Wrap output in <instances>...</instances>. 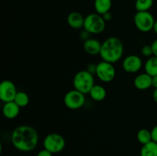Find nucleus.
Returning a JSON list of instances; mask_svg holds the SVG:
<instances>
[{"label":"nucleus","instance_id":"9d476101","mask_svg":"<svg viewBox=\"0 0 157 156\" xmlns=\"http://www.w3.org/2000/svg\"><path fill=\"white\" fill-rule=\"evenodd\" d=\"M122 66L124 70L127 73H135L140 70L143 66V62L139 56L130 54L124 58Z\"/></svg>","mask_w":157,"mask_h":156},{"label":"nucleus","instance_id":"f03ea898","mask_svg":"<svg viewBox=\"0 0 157 156\" xmlns=\"http://www.w3.org/2000/svg\"><path fill=\"white\" fill-rule=\"evenodd\" d=\"M124 51V44L121 40L117 37H110L102 43L100 56L103 61L114 64L121 59Z\"/></svg>","mask_w":157,"mask_h":156},{"label":"nucleus","instance_id":"2eb2a0df","mask_svg":"<svg viewBox=\"0 0 157 156\" xmlns=\"http://www.w3.org/2000/svg\"><path fill=\"white\" fill-rule=\"evenodd\" d=\"M89 94H90V98L92 99H94V101H97V102H100V101L104 100L106 98L107 91H106V89L103 86L95 84L92 87L91 90H90Z\"/></svg>","mask_w":157,"mask_h":156},{"label":"nucleus","instance_id":"bb28decb","mask_svg":"<svg viewBox=\"0 0 157 156\" xmlns=\"http://www.w3.org/2000/svg\"><path fill=\"white\" fill-rule=\"evenodd\" d=\"M152 47H153V56L157 57V39L155 40L153 43H152Z\"/></svg>","mask_w":157,"mask_h":156},{"label":"nucleus","instance_id":"4468645a","mask_svg":"<svg viewBox=\"0 0 157 156\" xmlns=\"http://www.w3.org/2000/svg\"><path fill=\"white\" fill-rule=\"evenodd\" d=\"M20 108L14 101L5 102L2 107V114L6 118L12 119L16 118L20 113Z\"/></svg>","mask_w":157,"mask_h":156},{"label":"nucleus","instance_id":"423d86ee","mask_svg":"<svg viewBox=\"0 0 157 156\" xmlns=\"http://www.w3.org/2000/svg\"><path fill=\"white\" fill-rule=\"evenodd\" d=\"M44 148L52 154L59 153L65 147V140L61 135L58 133H50L45 136L43 142Z\"/></svg>","mask_w":157,"mask_h":156},{"label":"nucleus","instance_id":"dca6fc26","mask_svg":"<svg viewBox=\"0 0 157 156\" xmlns=\"http://www.w3.org/2000/svg\"><path fill=\"white\" fill-rule=\"evenodd\" d=\"M112 7V0H95L94 9L96 13L104 15L106 12L110 11Z\"/></svg>","mask_w":157,"mask_h":156},{"label":"nucleus","instance_id":"f3484780","mask_svg":"<svg viewBox=\"0 0 157 156\" xmlns=\"http://www.w3.org/2000/svg\"><path fill=\"white\" fill-rule=\"evenodd\" d=\"M145 73L151 76H157V57L152 56L146 61L144 65Z\"/></svg>","mask_w":157,"mask_h":156},{"label":"nucleus","instance_id":"39448f33","mask_svg":"<svg viewBox=\"0 0 157 156\" xmlns=\"http://www.w3.org/2000/svg\"><path fill=\"white\" fill-rule=\"evenodd\" d=\"M135 26L141 32H149L153 30L155 23L153 15L150 12H137L133 17Z\"/></svg>","mask_w":157,"mask_h":156},{"label":"nucleus","instance_id":"7ed1b4c3","mask_svg":"<svg viewBox=\"0 0 157 156\" xmlns=\"http://www.w3.org/2000/svg\"><path fill=\"white\" fill-rule=\"evenodd\" d=\"M73 85L75 90L84 94H89L92 87L95 85L93 74L88 70H80L74 76Z\"/></svg>","mask_w":157,"mask_h":156},{"label":"nucleus","instance_id":"20e7f679","mask_svg":"<svg viewBox=\"0 0 157 156\" xmlns=\"http://www.w3.org/2000/svg\"><path fill=\"white\" fill-rule=\"evenodd\" d=\"M106 28V21L102 15L98 13H91L87 15L84 19V28L87 33L100 34L104 31Z\"/></svg>","mask_w":157,"mask_h":156},{"label":"nucleus","instance_id":"9b49d317","mask_svg":"<svg viewBox=\"0 0 157 156\" xmlns=\"http://www.w3.org/2000/svg\"><path fill=\"white\" fill-rule=\"evenodd\" d=\"M101 46H102V43L95 38H87L84 41V44H83V47L86 53L92 56L100 54Z\"/></svg>","mask_w":157,"mask_h":156},{"label":"nucleus","instance_id":"f257e3e1","mask_svg":"<svg viewBox=\"0 0 157 156\" xmlns=\"http://www.w3.org/2000/svg\"><path fill=\"white\" fill-rule=\"evenodd\" d=\"M38 133L30 125H19L13 130L11 141L18 151L29 152L36 148L38 143Z\"/></svg>","mask_w":157,"mask_h":156},{"label":"nucleus","instance_id":"393cba45","mask_svg":"<svg viewBox=\"0 0 157 156\" xmlns=\"http://www.w3.org/2000/svg\"><path fill=\"white\" fill-rule=\"evenodd\" d=\"M102 17L104 19V21L107 22V21H110V20L112 19V14L110 13V12H106V13H104V15H102Z\"/></svg>","mask_w":157,"mask_h":156},{"label":"nucleus","instance_id":"a211bd4d","mask_svg":"<svg viewBox=\"0 0 157 156\" xmlns=\"http://www.w3.org/2000/svg\"><path fill=\"white\" fill-rule=\"evenodd\" d=\"M140 156H157V143L151 141L143 145L140 150Z\"/></svg>","mask_w":157,"mask_h":156},{"label":"nucleus","instance_id":"5701e85b","mask_svg":"<svg viewBox=\"0 0 157 156\" xmlns=\"http://www.w3.org/2000/svg\"><path fill=\"white\" fill-rule=\"evenodd\" d=\"M151 135H152V140L157 143V125H155V126L152 128Z\"/></svg>","mask_w":157,"mask_h":156},{"label":"nucleus","instance_id":"6e6552de","mask_svg":"<svg viewBox=\"0 0 157 156\" xmlns=\"http://www.w3.org/2000/svg\"><path fill=\"white\" fill-rule=\"evenodd\" d=\"M85 94L77 90L67 92L64 97V103L70 110H78L85 103Z\"/></svg>","mask_w":157,"mask_h":156},{"label":"nucleus","instance_id":"b1692460","mask_svg":"<svg viewBox=\"0 0 157 156\" xmlns=\"http://www.w3.org/2000/svg\"><path fill=\"white\" fill-rule=\"evenodd\" d=\"M37 156H52V153L44 148V149L39 151V152L37 154Z\"/></svg>","mask_w":157,"mask_h":156},{"label":"nucleus","instance_id":"a878e982","mask_svg":"<svg viewBox=\"0 0 157 156\" xmlns=\"http://www.w3.org/2000/svg\"><path fill=\"white\" fill-rule=\"evenodd\" d=\"M96 69H97V64H90L88 67V69L87 70H88L90 73H91L92 74L94 73H96Z\"/></svg>","mask_w":157,"mask_h":156},{"label":"nucleus","instance_id":"cd10ccee","mask_svg":"<svg viewBox=\"0 0 157 156\" xmlns=\"http://www.w3.org/2000/svg\"><path fill=\"white\" fill-rule=\"evenodd\" d=\"M152 87L157 89V76H152Z\"/></svg>","mask_w":157,"mask_h":156},{"label":"nucleus","instance_id":"aec40b11","mask_svg":"<svg viewBox=\"0 0 157 156\" xmlns=\"http://www.w3.org/2000/svg\"><path fill=\"white\" fill-rule=\"evenodd\" d=\"M153 5V0H136L135 9L137 12H148Z\"/></svg>","mask_w":157,"mask_h":156},{"label":"nucleus","instance_id":"6ab92c4d","mask_svg":"<svg viewBox=\"0 0 157 156\" xmlns=\"http://www.w3.org/2000/svg\"><path fill=\"white\" fill-rule=\"evenodd\" d=\"M136 138H137L138 142L142 145H145V144H147L153 141L152 140L151 131L147 129V128L140 129L137 132Z\"/></svg>","mask_w":157,"mask_h":156},{"label":"nucleus","instance_id":"c85d7f7f","mask_svg":"<svg viewBox=\"0 0 157 156\" xmlns=\"http://www.w3.org/2000/svg\"><path fill=\"white\" fill-rule=\"evenodd\" d=\"M153 100H154L155 102L157 104V89H155L154 91H153Z\"/></svg>","mask_w":157,"mask_h":156},{"label":"nucleus","instance_id":"4be33fe9","mask_svg":"<svg viewBox=\"0 0 157 156\" xmlns=\"http://www.w3.org/2000/svg\"><path fill=\"white\" fill-rule=\"evenodd\" d=\"M141 53L144 57H147V58H150L153 55V47H152L151 44H146L141 49Z\"/></svg>","mask_w":157,"mask_h":156},{"label":"nucleus","instance_id":"1a4fd4ad","mask_svg":"<svg viewBox=\"0 0 157 156\" xmlns=\"http://www.w3.org/2000/svg\"><path fill=\"white\" fill-rule=\"evenodd\" d=\"M17 91L16 87L12 81L6 80L0 84V99L4 102L14 101Z\"/></svg>","mask_w":157,"mask_h":156},{"label":"nucleus","instance_id":"f8f14e48","mask_svg":"<svg viewBox=\"0 0 157 156\" xmlns=\"http://www.w3.org/2000/svg\"><path fill=\"white\" fill-rule=\"evenodd\" d=\"M133 84L137 90H147L152 87V76L147 73H140L136 76Z\"/></svg>","mask_w":157,"mask_h":156},{"label":"nucleus","instance_id":"0eeeda50","mask_svg":"<svg viewBox=\"0 0 157 156\" xmlns=\"http://www.w3.org/2000/svg\"><path fill=\"white\" fill-rule=\"evenodd\" d=\"M95 74L102 82L109 83L111 82L116 76V70L112 63L102 61L97 64Z\"/></svg>","mask_w":157,"mask_h":156},{"label":"nucleus","instance_id":"412c9836","mask_svg":"<svg viewBox=\"0 0 157 156\" xmlns=\"http://www.w3.org/2000/svg\"><path fill=\"white\" fill-rule=\"evenodd\" d=\"M14 102L19 107H25L29 102V96L23 91H18L14 99Z\"/></svg>","mask_w":157,"mask_h":156},{"label":"nucleus","instance_id":"ddd939ff","mask_svg":"<svg viewBox=\"0 0 157 156\" xmlns=\"http://www.w3.org/2000/svg\"><path fill=\"white\" fill-rule=\"evenodd\" d=\"M84 18L82 14L78 12H72L67 15V21L68 25L74 29H80L84 28Z\"/></svg>","mask_w":157,"mask_h":156},{"label":"nucleus","instance_id":"c756f323","mask_svg":"<svg viewBox=\"0 0 157 156\" xmlns=\"http://www.w3.org/2000/svg\"><path fill=\"white\" fill-rule=\"evenodd\" d=\"M153 30L154 31L155 33L157 35V20L156 21H155V23H154V25H153Z\"/></svg>","mask_w":157,"mask_h":156}]
</instances>
